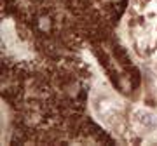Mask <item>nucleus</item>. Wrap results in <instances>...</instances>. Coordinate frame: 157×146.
Masks as SVG:
<instances>
[{"label": "nucleus", "mask_w": 157, "mask_h": 146, "mask_svg": "<svg viewBox=\"0 0 157 146\" xmlns=\"http://www.w3.org/2000/svg\"><path fill=\"white\" fill-rule=\"evenodd\" d=\"M133 120L136 124H140L141 127H152V124H154V117L147 110H136L133 113Z\"/></svg>", "instance_id": "obj_1"}, {"label": "nucleus", "mask_w": 157, "mask_h": 146, "mask_svg": "<svg viewBox=\"0 0 157 146\" xmlns=\"http://www.w3.org/2000/svg\"><path fill=\"white\" fill-rule=\"evenodd\" d=\"M154 17H157V12H148V14H147V19H150V21H154Z\"/></svg>", "instance_id": "obj_2"}, {"label": "nucleus", "mask_w": 157, "mask_h": 146, "mask_svg": "<svg viewBox=\"0 0 157 146\" xmlns=\"http://www.w3.org/2000/svg\"><path fill=\"white\" fill-rule=\"evenodd\" d=\"M141 2H145V4H150L152 0H141Z\"/></svg>", "instance_id": "obj_3"}, {"label": "nucleus", "mask_w": 157, "mask_h": 146, "mask_svg": "<svg viewBox=\"0 0 157 146\" xmlns=\"http://www.w3.org/2000/svg\"><path fill=\"white\" fill-rule=\"evenodd\" d=\"M154 49H155V51H157V42H154Z\"/></svg>", "instance_id": "obj_4"}, {"label": "nucleus", "mask_w": 157, "mask_h": 146, "mask_svg": "<svg viewBox=\"0 0 157 146\" xmlns=\"http://www.w3.org/2000/svg\"><path fill=\"white\" fill-rule=\"evenodd\" d=\"M155 31H157V24H155Z\"/></svg>", "instance_id": "obj_5"}]
</instances>
